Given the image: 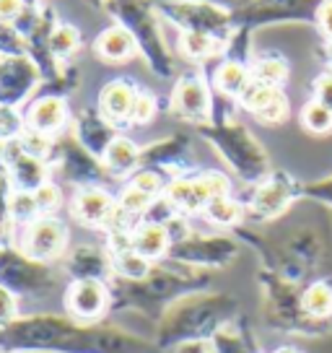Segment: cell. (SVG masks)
I'll use <instances>...</instances> for the list:
<instances>
[{"mask_svg":"<svg viewBox=\"0 0 332 353\" xmlns=\"http://www.w3.org/2000/svg\"><path fill=\"white\" fill-rule=\"evenodd\" d=\"M0 351L158 353V345L122 327L83 325L68 314H21L0 330Z\"/></svg>","mask_w":332,"mask_h":353,"instance_id":"cell-1","label":"cell"},{"mask_svg":"<svg viewBox=\"0 0 332 353\" xmlns=\"http://www.w3.org/2000/svg\"><path fill=\"white\" fill-rule=\"evenodd\" d=\"M234 301L229 294H189L177 299L166 312L158 327V348H179L185 343L211 341L223 322L234 317Z\"/></svg>","mask_w":332,"mask_h":353,"instance_id":"cell-2","label":"cell"},{"mask_svg":"<svg viewBox=\"0 0 332 353\" xmlns=\"http://www.w3.org/2000/svg\"><path fill=\"white\" fill-rule=\"evenodd\" d=\"M0 286L19 299H45V294L55 288V278L45 263L26 257L21 250L0 247Z\"/></svg>","mask_w":332,"mask_h":353,"instance_id":"cell-3","label":"cell"},{"mask_svg":"<svg viewBox=\"0 0 332 353\" xmlns=\"http://www.w3.org/2000/svg\"><path fill=\"white\" fill-rule=\"evenodd\" d=\"M65 314L83 325H99V320L112 307V291L107 281L86 278V281H70L65 288Z\"/></svg>","mask_w":332,"mask_h":353,"instance_id":"cell-4","label":"cell"},{"mask_svg":"<svg viewBox=\"0 0 332 353\" xmlns=\"http://www.w3.org/2000/svg\"><path fill=\"white\" fill-rule=\"evenodd\" d=\"M68 247V229L63 221L52 216H39L29 226H23L21 234V252L37 263H52L63 257Z\"/></svg>","mask_w":332,"mask_h":353,"instance_id":"cell-5","label":"cell"},{"mask_svg":"<svg viewBox=\"0 0 332 353\" xmlns=\"http://www.w3.org/2000/svg\"><path fill=\"white\" fill-rule=\"evenodd\" d=\"M172 257L187 265H226L236 257V244L223 236H211V239H185V242L172 244Z\"/></svg>","mask_w":332,"mask_h":353,"instance_id":"cell-6","label":"cell"},{"mask_svg":"<svg viewBox=\"0 0 332 353\" xmlns=\"http://www.w3.org/2000/svg\"><path fill=\"white\" fill-rule=\"evenodd\" d=\"M73 216H76L83 226H110L112 216L117 210V203L107 190L101 188H86L81 190L73 200Z\"/></svg>","mask_w":332,"mask_h":353,"instance_id":"cell-7","label":"cell"},{"mask_svg":"<svg viewBox=\"0 0 332 353\" xmlns=\"http://www.w3.org/2000/svg\"><path fill=\"white\" fill-rule=\"evenodd\" d=\"M8 169H11V179L13 185L19 188V192H34V190H39L42 185L47 182V174H45V164H42V159H37V156L26 154L23 151V145L19 141H13L8 148Z\"/></svg>","mask_w":332,"mask_h":353,"instance_id":"cell-8","label":"cell"},{"mask_svg":"<svg viewBox=\"0 0 332 353\" xmlns=\"http://www.w3.org/2000/svg\"><path fill=\"white\" fill-rule=\"evenodd\" d=\"M65 273L70 281H86V278H99L107 281L112 273V257L107 252H101L99 247H76L73 252L65 257Z\"/></svg>","mask_w":332,"mask_h":353,"instance_id":"cell-9","label":"cell"},{"mask_svg":"<svg viewBox=\"0 0 332 353\" xmlns=\"http://www.w3.org/2000/svg\"><path fill=\"white\" fill-rule=\"evenodd\" d=\"M34 81H37L34 65L23 60H11L0 65V107L19 104L34 88Z\"/></svg>","mask_w":332,"mask_h":353,"instance_id":"cell-10","label":"cell"},{"mask_svg":"<svg viewBox=\"0 0 332 353\" xmlns=\"http://www.w3.org/2000/svg\"><path fill=\"white\" fill-rule=\"evenodd\" d=\"M68 120V110H65V101L57 99V97H42L37 99L29 107V114H26V125L29 130L34 132H42V135H52L57 132Z\"/></svg>","mask_w":332,"mask_h":353,"instance_id":"cell-11","label":"cell"},{"mask_svg":"<svg viewBox=\"0 0 332 353\" xmlns=\"http://www.w3.org/2000/svg\"><path fill=\"white\" fill-rule=\"evenodd\" d=\"M166 203L182 213H198V210H205V205L211 203V192L205 190L200 176L198 179H174L166 188Z\"/></svg>","mask_w":332,"mask_h":353,"instance_id":"cell-12","label":"cell"},{"mask_svg":"<svg viewBox=\"0 0 332 353\" xmlns=\"http://www.w3.org/2000/svg\"><path fill=\"white\" fill-rule=\"evenodd\" d=\"M301 317L307 322H327L332 317V283L327 281H314L304 286L299 296Z\"/></svg>","mask_w":332,"mask_h":353,"instance_id":"cell-13","label":"cell"},{"mask_svg":"<svg viewBox=\"0 0 332 353\" xmlns=\"http://www.w3.org/2000/svg\"><path fill=\"white\" fill-rule=\"evenodd\" d=\"M133 250L138 254H143L145 260H161L166 257V252L172 250V236L166 232V226L161 223H141L133 229Z\"/></svg>","mask_w":332,"mask_h":353,"instance_id":"cell-14","label":"cell"},{"mask_svg":"<svg viewBox=\"0 0 332 353\" xmlns=\"http://www.w3.org/2000/svg\"><path fill=\"white\" fill-rule=\"evenodd\" d=\"M135 94H138V91H135L133 86H127L125 81H112V83H107L104 91H101V97H99L101 114L112 122L130 120Z\"/></svg>","mask_w":332,"mask_h":353,"instance_id":"cell-15","label":"cell"},{"mask_svg":"<svg viewBox=\"0 0 332 353\" xmlns=\"http://www.w3.org/2000/svg\"><path fill=\"white\" fill-rule=\"evenodd\" d=\"M174 110L185 117H205L211 110L208 88L198 78H185L174 94Z\"/></svg>","mask_w":332,"mask_h":353,"instance_id":"cell-16","label":"cell"},{"mask_svg":"<svg viewBox=\"0 0 332 353\" xmlns=\"http://www.w3.org/2000/svg\"><path fill=\"white\" fill-rule=\"evenodd\" d=\"M211 345L216 353H260L255 341L249 338V332L239 325V317L223 322L211 338Z\"/></svg>","mask_w":332,"mask_h":353,"instance_id":"cell-17","label":"cell"},{"mask_svg":"<svg viewBox=\"0 0 332 353\" xmlns=\"http://www.w3.org/2000/svg\"><path fill=\"white\" fill-rule=\"evenodd\" d=\"M288 200H291V190L280 179H267L265 185L257 190L255 200H252V210H255L257 219H276L288 205Z\"/></svg>","mask_w":332,"mask_h":353,"instance_id":"cell-18","label":"cell"},{"mask_svg":"<svg viewBox=\"0 0 332 353\" xmlns=\"http://www.w3.org/2000/svg\"><path fill=\"white\" fill-rule=\"evenodd\" d=\"M112 257V273L114 276H120L122 281H130V283H143L145 278L151 276V270H154V263L151 260H145L143 254H138L130 247V250H125V252H117V254H110Z\"/></svg>","mask_w":332,"mask_h":353,"instance_id":"cell-19","label":"cell"},{"mask_svg":"<svg viewBox=\"0 0 332 353\" xmlns=\"http://www.w3.org/2000/svg\"><path fill=\"white\" fill-rule=\"evenodd\" d=\"M138 145L130 138H112V143L104 148V161L114 174H127L135 164H138Z\"/></svg>","mask_w":332,"mask_h":353,"instance_id":"cell-20","label":"cell"},{"mask_svg":"<svg viewBox=\"0 0 332 353\" xmlns=\"http://www.w3.org/2000/svg\"><path fill=\"white\" fill-rule=\"evenodd\" d=\"M96 50H99L101 57L120 63V60H127V57L133 55L135 42H133V37H130L127 32H122V29H110V32H104L99 37Z\"/></svg>","mask_w":332,"mask_h":353,"instance_id":"cell-21","label":"cell"},{"mask_svg":"<svg viewBox=\"0 0 332 353\" xmlns=\"http://www.w3.org/2000/svg\"><path fill=\"white\" fill-rule=\"evenodd\" d=\"M249 81H252V73L239 63H226L216 73V86L229 97H242V91L249 86Z\"/></svg>","mask_w":332,"mask_h":353,"instance_id":"cell-22","label":"cell"},{"mask_svg":"<svg viewBox=\"0 0 332 353\" xmlns=\"http://www.w3.org/2000/svg\"><path fill=\"white\" fill-rule=\"evenodd\" d=\"M203 213L216 226H234L236 221H242V205L229 198V195L226 198H213Z\"/></svg>","mask_w":332,"mask_h":353,"instance_id":"cell-23","label":"cell"},{"mask_svg":"<svg viewBox=\"0 0 332 353\" xmlns=\"http://www.w3.org/2000/svg\"><path fill=\"white\" fill-rule=\"evenodd\" d=\"M276 94H278L276 86H267V83H260V81H249V86L242 91L239 101H242L249 112L257 114V112H262L270 101L276 99Z\"/></svg>","mask_w":332,"mask_h":353,"instance_id":"cell-24","label":"cell"},{"mask_svg":"<svg viewBox=\"0 0 332 353\" xmlns=\"http://www.w3.org/2000/svg\"><path fill=\"white\" fill-rule=\"evenodd\" d=\"M301 122H304V128H307L309 132L322 135V132H327L332 128V110L314 99L304 107V112H301Z\"/></svg>","mask_w":332,"mask_h":353,"instance_id":"cell-25","label":"cell"},{"mask_svg":"<svg viewBox=\"0 0 332 353\" xmlns=\"http://www.w3.org/2000/svg\"><path fill=\"white\" fill-rule=\"evenodd\" d=\"M286 63L278 60V57H262L257 60L255 70H252V81L267 83V86H278L280 81H286Z\"/></svg>","mask_w":332,"mask_h":353,"instance_id":"cell-26","label":"cell"},{"mask_svg":"<svg viewBox=\"0 0 332 353\" xmlns=\"http://www.w3.org/2000/svg\"><path fill=\"white\" fill-rule=\"evenodd\" d=\"M39 219V205L34 192H16L11 198V221H19L21 226H29Z\"/></svg>","mask_w":332,"mask_h":353,"instance_id":"cell-27","label":"cell"},{"mask_svg":"<svg viewBox=\"0 0 332 353\" xmlns=\"http://www.w3.org/2000/svg\"><path fill=\"white\" fill-rule=\"evenodd\" d=\"M117 205H120V210H125L127 216H133V219H141L145 210L154 205V198H151V195H145L143 190H138V188H133V185H130V188H127L120 195Z\"/></svg>","mask_w":332,"mask_h":353,"instance_id":"cell-28","label":"cell"},{"mask_svg":"<svg viewBox=\"0 0 332 353\" xmlns=\"http://www.w3.org/2000/svg\"><path fill=\"white\" fill-rule=\"evenodd\" d=\"M34 198H37V205H39V213H52V210L60 208L63 203V192L57 185L52 182H45L39 190H34Z\"/></svg>","mask_w":332,"mask_h":353,"instance_id":"cell-29","label":"cell"},{"mask_svg":"<svg viewBox=\"0 0 332 353\" xmlns=\"http://www.w3.org/2000/svg\"><path fill=\"white\" fill-rule=\"evenodd\" d=\"M21 314H19V296L11 294L8 288L0 286V330L3 327H8L13 320H19Z\"/></svg>","mask_w":332,"mask_h":353,"instance_id":"cell-30","label":"cell"},{"mask_svg":"<svg viewBox=\"0 0 332 353\" xmlns=\"http://www.w3.org/2000/svg\"><path fill=\"white\" fill-rule=\"evenodd\" d=\"M156 114V99L151 94H135L133 101V112H130V120L138 122V125H145L151 122Z\"/></svg>","mask_w":332,"mask_h":353,"instance_id":"cell-31","label":"cell"},{"mask_svg":"<svg viewBox=\"0 0 332 353\" xmlns=\"http://www.w3.org/2000/svg\"><path fill=\"white\" fill-rule=\"evenodd\" d=\"M286 114H288V99L278 91L276 94V99L267 104L262 112H257V120H262L267 122V125H273V122H283L286 120Z\"/></svg>","mask_w":332,"mask_h":353,"instance_id":"cell-32","label":"cell"},{"mask_svg":"<svg viewBox=\"0 0 332 353\" xmlns=\"http://www.w3.org/2000/svg\"><path fill=\"white\" fill-rule=\"evenodd\" d=\"M182 47H185V52L192 57H205L213 52V42L208 39V34H187L185 37V42H182Z\"/></svg>","mask_w":332,"mask_h":353,"instance_id":"cell-33","label":"cell"},{"mask_svg":"<svg viewBox=\"0 0 332 353\" xmlns=\"http://www.w3.org/2000/svg\"><path fill=\"white\" fill-rule=\"evenodd\" d=\"M19 130H21V120H19V114H16L11 107H0V141L16 138Z\"/></svg>","mask_w":332,"mask_h":353,"instance_id":"cell-34","label":"cell"},{"mask_svg":"<svg viewBox=\"0 0 332 353\" xmlns=\"http://www.w3.org/2000/svg\"><path fill=\"white\" fill-rule=\"evenodd\" d=\"M200 179H203L205 190L211 192V200L213 198H226V195H229V179H226L221 172H205Z\"/></svg>","mask_w":332,"mask_h":353,"instance_id":"cell-35","label":"cell"},{"mask_svg":"<svg viewBox=\"0 0 332 353\" xmlns=\"http://www.w3.org/2000/svg\"><path fill=\"white\" fill-rule=\"evenodd\" d=\"M76 44H78V34L73 29H68V26L55 32V37H52V50H55L57 55H70L76 50Z\"/></svg>","mask_w":332,"mask_h":353,"instance_id":"cell-36","label":"cell"},{"mask_svg":"<svg viewBox=\"0 0 332 353\" xmlns=\"http://www.w3.org/2000/svg\"><path fill=\"white\" fill-rule=\"evenodd\" d=\"M130 185L138 188V190H143L145 195L156 198V195H158V190H161V179H158L156 172H141V174L133 176V182H130Z\"/></svg>","mask_w":332,"mask_h":353,"instance_id":"cell-37","label":"cell"},{"mask_svg":"<svg viewBox=\"0 0 332 353\" xmlns=\"http://www.w3.org/2000/svg\"><path fill=\"white\" fill-rule=\"evenodd\" d=\"M11 188H8V182L0 176V229L11 221Z\"/></svg>","mask_w":332,"mask_h":353,"instance_id":"cell-38","label":"cell"},{"mask_svg":"<svg viewBox=\"0 0 332 353\" xmlns=\"http://www.w3.org/2000/svg\"><path fill=\"white\" fill-rule=\"evenodd\" d=\"M317 101L332 110V73H327V76H322L317 81Z\"/></svg>","mask_w":332,"mask_h":353,"instance_id":"cell-39","label":"cell"},{"mask_svg":"<svg viewBox=\"0 0 332 353\" xmlns=\"http://www.w3.org/2000/svg\"><path fill=\"white\" fill-rule=\"evenodd\" d=\"M174 353H216V351H213L211 341H198V343H185V345H179V348H174Z\"/></svg>","mask_w":332,"mask_h":353,"instance_id":"cell-40","label":"cell"},{"mask_svg":"<svg viewBox=\"0 0 332 353\" xmlns=\"http://www.w3.org/2000/svg\"><path fill=\"white\" fill-rule=\"evenodd\" d=\"M320 21H322V29L332 37V0H327L324 6H322L320 11Z\"/></svg>","mask_w":332,"mask_h":353,"instance_id":"cell-41","label":"cell"},{"mask_svg":"<svg viewBox=\"0 0 332 353\" xmlns=\"http://www.w3.org/2000/svg\"><path fill=\"white\" fill-rule=\"evenodd\" d=\"M19 8H21V0H0V16H3V19L16 16Z\"/></svg>","mask_w":332,"mask_h":353,"instance_id":"cell-42","label":"cell"},{"mask_svg":"<svg viewBox=\"0 0 332 353\" xmlns=\"http://www.w3.org/2000/svg\"><path fill=\"white\" fill-rule=\"evenodd\" d=\"M273 353H301L299 348H293V345H280V348H276Z\"/></svg>","mask_w":332,"mask_h":353,"instance_id":"cell-43","label":"cell"},{"mask_svg":"<svg viewBox=\"0 0 332 353\" xmlns=\"http://www.w3.org/2000/svg\"><path fill=\"white\" fill-rule=\"evenodd\" d=\"M0 353H26V351H0Z\"/></svg>","mask_w":332,"mask_h":353,"instance_id":"cell-44","label":"cell"}]
</instances>
